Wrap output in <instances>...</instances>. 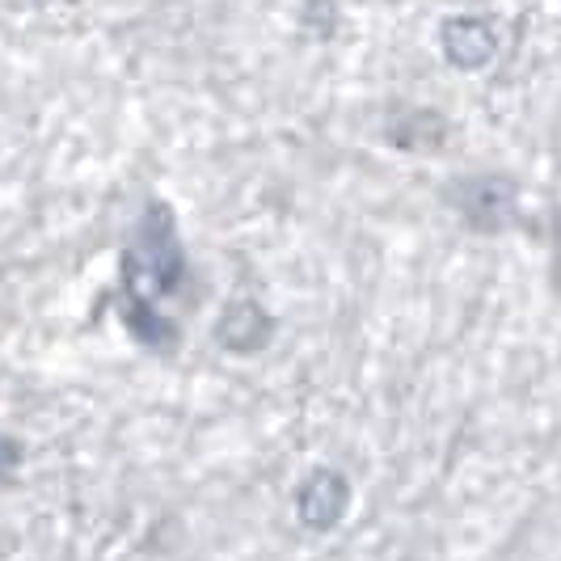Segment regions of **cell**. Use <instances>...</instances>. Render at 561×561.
Segmentation results:
<instances>
[{"mask_svg": "<svg viewBox=\"0 0 561 561\" xmlns=\"http://www.w3.org/2000/svg\"><path fill=\"white\" fill-rule=\"evenodd\" d=\"M346 506H351V485L334 469H317L296 490V515L312 533H330L337 519L346 515Z\"/></svg>", "mask_w": 561, "mask_h": 561, "instance_id": "1", "label": "cell"}, {"mask_svg": "<svg viewBox=\"0 0 561 561\" xmlns=\"http://www.w3.org/2000/svg\"><path fill=\"white\" fill-rule=\"evenodd\" d=\"M18 465H22V448L0 435V473H9V469H18Z\"/></svg>", "mask_w": 561, "mask_h": 561, "instance_id": "2", "label": "cell"}]
</instances>
